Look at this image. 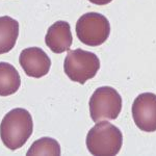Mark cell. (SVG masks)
I'll list each match as a JSON object with an SVG mask.
<instances>
[{
    "mask_svg": "<svg viewBox=\"0 0 156 156\" xmlns=\"http://www.w3.org/2000/svg\"><path fill=\"white\" fill-rule=\"evenodd\" d=\"M34 130L31 115L24 108H15L4 115L0 124V137L9 150H18L26 144Z\"/></svg>",
    "mask_w": 156,
    "mask_h": 156,
    "instance_id": "1",
    "label": "cell"
},
{
    "mask_svg": "<svg viewBox=\"0 0 156 156\" xmlns=\"http://www.w3.org/2000/svg\"><path fill=\"white\" fill-rule=\"evenodd\" d=\"M100 69V60L93 52L82 49L69 50L64 62L65 73L72 81L84 84L96 76Z\"/></svg>",
    "mask_w": 156,
    "mask_h": 156,
    "instance_id": "3",
    "label": "cell"
},
{
    "mask_svg": "<svg viewBox=\"0 0 156 156\" xmlns=\"http://www.w3.org/2000/svg\"><path fill=\"white\" fill-rule=\"evenodd\" d=\"M85 144L92 155L114 156L122 148L123 134L119 128L106 120L99 121L87 132Z\"/></svg>",
    "mask_w": 156,
    "mask_h": 156,
    "instance_id": "2",
    "label": "cell"
},
{
    "mask_svg": "<svg viewBox=\"0 0 156 156\" xmlns=\"http://www.w3.org/2000/svg\"><path fill=\"white\" fill-rule=\"evenodd\" d=\"M19 36V23L12 17H0V55L14 48Z\"/></svg>",
    "mask_w": 156,
    "mask_h": 156,
    "instance_id": "9",
    "label": "cell"
},
{
    "mask_svg": "<svg viewBox=\"0 0 156 156\" xmlns=\"http://www.w3.org/2000/svg\"><path fill=\"white\" fill-rule=\"evenodd\" d=\"M73 42L70 24L66 21H57L47 30L45 43L53 53L69 51Z\"/></svg>",
    "mask_w": 156,
    "mask_h": 156,
    "instance_id": "8",
    "label": "cell"
},
{
    "mask_svg": "<svg viewBox=\"0 0 156 156\" xmlns=\"http://www.w3.org/2000/svg\"><path fill=\"white\" fill-rule=\"evenodd\" d=\"M76 36L87 46L96 47L106 42L110 34V24L99 12H87L76 22Z\"/></svg>",
    "mask_w": 156,
    "mask_h": 156,
    "instance_id": "4",
    "label": "cell"
},
{
    "mask_svg": "<svg viewBox=\"0 0 156 156\" xmlns=\"http://www.w3.org/2000/svg\"><path fill=\"white\" fill-rule=\"evenodd\" d=\"M89 1L96 4V5H106V4L110 3L112 0H89Z\"/></svg>",
    "mask_w": 156,
    "mask_h": 156,
    "instance_id": "12",
    "label": "cell"
},
{
    "mask_svg": "<svg viewBox=\"0 0 156 156\" xmlns=\"http://www.w3.org/2000/svg\"><path fill=\"white\" fill-rule=\"evenodd\" d=\"M21 78L18 71L9 62H0V96L6 97L19 90Z\"/></svg>",
    "mask_w": 156,
    "mask_h": 156,
    "instance_id": "10",
    "label": "cell"
},
{
    "mask_svg": "<svg viewBox=\"0 0 156 156\" xmlns=\"http://www.w3.org/2000/svg\"><path fill=\"white\" fill-rule=\"evenodd\" d=\"M89 106L90 118L95 123L115 120L122 110V97L114 87H101L93 93Z\"/></svg>",
    "mask_w": 156,
    "mask_h": 156,
    "instance_id": "5",
    "label": "cell"
},
{
    "mask_svg": "<svg viewBox=\"0 0 156 156\" xmlns=\"http://www.w3.org/2000/svg\"><path fill=\"white\" fill-rule=\"evenodd\" d=\"M19 64L27 76L41 78L48 74L51 60L43 49L39 47H29L20 53Z\"/></svg>",
    "mask_w": 156,
    "mask_h": 156,
    "instance_id": "7",
    "label": "cell"
},
{
    "mask_svg": "<svg viewBox=\"0 0 156 156\" xmlns=\"http://www.w3.org/2000/svg\"><path fill=\"white\" fill-rule=\"evenodd\" d=\"M31 155H60V146L58 142L51 137H42L36 140L26 153Z\"/></svg>",
    "mask_w": 156,
    "mask_h": 156,
    "instance_id": "11",
    "label": "cell"
},
{
    "mask_svg": "<svg viewBox=\"0 0 156 156\" xmlns=\"http://www.w3.org/2000/svg\"><path fill=\"white\" fill-rule=\"evenodd\" d=\"M132 118L135 125L144 132L156 131V95L153 93L140 94L133 101Z\"/></svg>",
    "mask_w": 156,
    "mask_h": 156,
    "instance_id": "6",
    "label": "cell"
}]
</instances>
